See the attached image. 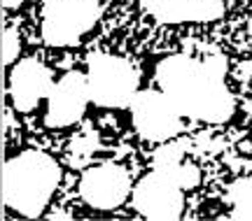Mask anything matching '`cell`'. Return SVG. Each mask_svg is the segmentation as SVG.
<instances>
[{"label":"cell","instance_id":"6da1fadb","mask_svg":"<svg viewBox=\"0 0 252 221\" xmlns=\"http://www.w3.org/2000/svg\"><path fill=\"white\" fill-rule=\"evenodd\" d=\"M226 58L220 54L191 58L187 54L166 56L157 65V84L182 116L206 124H224L236 112L226 86Z\"/></svg>","mask_w":252,"mask_h":221},{"label":"cell","instance_id":"7a4b0ae2","mask_svg":"<svg viewBox=\"0 0 252 221\" xmlns=\"http://www.w3.org/2000/svg\"><path fill=\"white\" fill-rule=\"evenodd\" d=\"M61 182V166L45 151H21L2 163V205L35 219Z\"/></svg>","mask_w":252,"mask_h":221},{"label":"cell","instance_id":"3957f363","mask_svg":"<svg viewBox=\"0 0 252 221\" xmlns=\"http://www.w3.org/2000/svg\"><path fill=\"white\" fill-rule=\"evenodd\" d=\"M87 84H89L91 103L98 107H131L140 75L131 61L112 54H94L87 65Z\"/></svg>","mask_w":252,"mask_h":221},{"label":"cell","instance_id":"277c9868","mask_svg":"<svg viewBox=\"0 0 252 221\" xmlns=\"http://www.w3.org/2000/svg\"><path fill=\"white\" fill-rule=\"evenodd\" d=\"M100 0H47L42 7V40L49 47H75L96 26Z\"/></svg>","mask_w":252,"mask_h":221},{"label":"cell","instance_id":"5b68a950","mask_svg":"<svg viewBox=\"0 0 252 221\" xmlns=\"http://www.w3.org/2000/svg\"><path fill=\"white\" fill-rule=\"evenodd\" d=\"M133 207L145 219L173 221L185 212V189L166 170L154 168L133 189Z\"/></svg>","mask_w":252,"mask_h":221},{"label":"cell","instance_id":"8992f818","mask_svg":"<svg viewBox=\"0 0 252 221\" xmlns=\"http://www.w3.org/2000/svg\"><path fill=\"white\" fill-rule=\"evenodd\" d=\"M163 91H138L131 103V119L138 135L147 142H168L182 131V119Z\"/></svg>","mask_w":252,"mask_h":221},{"label":"cell","instance_id":"52a82bcc","mask_svg":"<svg viewBox=\"0 0 252 221\" xmlns=\"http://www.w3.org/2000/svg\"><path fill=\"white\" fill-rule=\"evenodd\" d=\"M131 193V175L117 163H98L84 170L80 179L82 200L94 210H115Z\"/></svg>","mask_w":252,"mask_h":221},{"label":"cell","instance_id":"ba28073f","mask_svg":"<svg viewBox=\"0 0 252 221\" xmlns=\"http://www.w3.org/2000/svg\"><path fill=\"white\" fill-rule=\"evenodd\" d=\"M89 103L91 93L87 77L80 72H68L61 77V82H56L47 98L45 124L49 128H65V126L77 124L84 116Z\"/></svg>","mask_w":252,"mask_h":221},{"label":"cell","instance_id":"9c48e42d","mask_svg":"<svg viewBox=\"0 0 252 221\" xmlns=\"http://www.w3.org/2000/svg\"><path fill=\"white\" fill-rule=\"evenodd\" d=\"M54 88L52 70L37 58H24L12 68L9 98L17 112H33L42 98H49Z\"/></svg>","mask_w":252,"mask_h":221},{"label":"cell","instance_id":"30bf717a","mask_svg":"<svg viewBox=\"0 0 252 221\" xmlns=\"http://www.w3.org/2000/svg\"><path fill=\"white\" fill-rule=\"evenodd\" d=\"M143 7L161 24L217 21L224 14L222 0H143Z\"/></svg>","mask_w":252,"mask_h":221},{"label":"cell","instance_id":"8fae6325","mask_svg":"<svg viewBox=\"0 0 252 221\" xmlns=\"http://www.w3.org/2000/svg\"><path fill=\"white\" fill-rule=\"evenodd\" d=\"M229 200H231V219L252 221V177H243L234 182L229 189Z\"/></svg>","mask_w":252,"mask_h":221},{"label":"cell","instance_id":"7c38bea8","mask_svg":"<svg viewBox=\"0 0 252 221\" xmlns=\"http://www.w3.org/2000/svg\"><path fill=\"white\" fill-rule=\"evenodd\" d=\"M185 161V144L180 142H173V144H163L161 149L154 151V168H175Z\"/></svg>","mask_w":252,"mask_h":221},{"label":"cell","instance_id":"4fadbf2b","mask_svg":"<svg viewBox=\"0 0 252 221\" xmlns=\"http://www.w3.org/2000/svg\"><path fill=\"white\" fill-rule=\"evenodd\" d=\"M166 172H171L185 191H187V189H196V186L201 184V170H198L196 166H191V163H185V161H182L180 166H175V168H168Z\"/></svg>","mask_w":252,"mask_h":221},{"label":"cell","instance_id":"5bb4252c","mask_svg":"<svg viewBox=\"0 0 252 221\" xmlns=\"http://www.w3.org/2000/svg\"><path fill=\"white\" fill-rule=\"evenodd\" d=\"M19 49H21V37L17 28H5L2 30V68L12 65L17 61Z\"/></svg>","mask_w":252,"mask_h":221},{"label":"cell","instance_id":"9a60e30c","mask_svg":"<svg viewBox=\"0 0 252 221\" xmlns=\"http://www.w3.org/2000/svg\"><path fill=\"white\" fill-rule=\"evenodd\" d=\"M21 5V0H2V7L5 9H17Z\"/></svg>","mask_w":252,"mask_h":221},{"label":"cell","instance_id":"2e32d148","mask_svg":"<svg viewBox=\"0 0 252 221\" xmlns=\"http://www.w3.org/2000/svg\"><path fill=\"white\" fill-rule=\"evenodd\" d=\"M248 28H250V35H252V19H250V26H248Z\"/></svg>","mask_w":252,"mask_h":221}]
</instances>
